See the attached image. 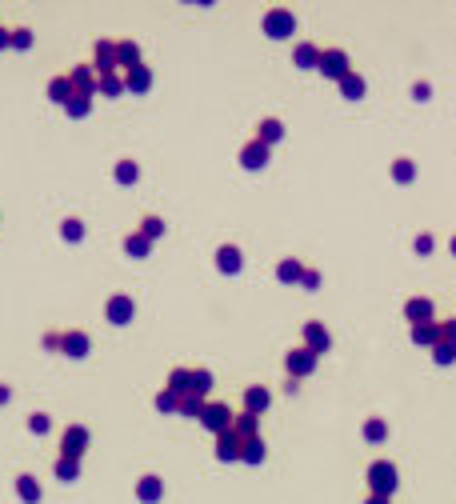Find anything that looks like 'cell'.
Segmentation results:
<instances>
[{
  "label": "cell",
  "instance_id": "ac0fdd59",
  "mask_svg": "<svg viewBox=\"0 0 456 504\" xmlns=\"http://www.w3.org/2000/svg\"><path fill=\"white\" fill-rule=\"evenodd\" d=\"M148 89H152V72L144 69V65L124 72V92H148Z\"/></svg>",
  "mask_w": 456,
  "mask_h": 504
},
{
  "label": "cell",
  "instance_id": "681fc988",
  "mask_svg": "<svg viewBox=\"0 0 456 504\" xmlns=\"http://www.w3.org/2000/svg\"><path fill=\"white\" fill-rule=\"evenodd\" d=\"M8 400H12V389H8V385H0V404H8Z\"/></svg>",
  "mask_w": 456,
  "mask_h": 504
},
{
  "label": "cell",
  "instance_id": "3957f363",
  "mask_svg": "<svg viewBox=\"0 0 456 504\" xmlns=\"http://www.w3.org/2000/svg\"><path fill=\"white\" fill-rule=\"evenodd\" d=\"M201 424H205L212 436H220L232 428V409L220 404V400H205V413H201Z\"/></svg>",
  "mask_w": 456,
  "mask_h": 504
},
{
  "label": "cell",
  "instance_id": "4dcf8cb0",
  "mask_svg": "<svg viewBox=\"0 0 456 504\" xmlns=\"http://www.w3.org/2000/svg\"><path fill=\"white\" fill-rule=\"evenodd\" d=\"M240 460H244V464H260V460H264V440H260V436L244 440V448H240Z\"/></svg>",
  "mask_w": 456,
  "mask_h": 504
},
{
  "label": "cell",
  "instance_id": "e0dca14e",
  "mask_svg": "<svg viewBox=\"0 0 456 504\" xmlns=\"http://www.w3.org/2000/svg\"><path fill=\"white\" fill-rule=\"evenodd\" d=\"M412 344H424V348H436V344H440V324H436V321L412 324Z\"/></svg>",
  "mask_w": 456,
  "mask_h": 504
},
{
  "label": "cell",
  "instance_id": "603a6c76",
  "mask_svg": "<svg viewBox=\"0 0 456 504\" xmlns=\"http://www.w3.org/2000/svg\"><path fill=\"white\" fill-rule=\"evenodd\" d=\"M300 276H304V264L293 260V256L276 264V280H280V284H300Z\"/></svg>",
  "mask_w": 456,
  "mask_h": 504
},
{
  "label": "cell",
  "instance_id": "484cf974",
  "mask_svg": "<svg viewBox=\"0 0 456 504\" xmlns=\"http://www.w3.org/2000/svg\"><path fill=\"white\" fill-rule=\"evenodd\" d=\"M140 236H144V240H148V244H152V240H160V236H164V216H157V212H148V216H144V220H140Z\"/></svg>",
  "mask_w": 456,
  "mask_h": 504
},
{
  "label": "cell",
  "instance_id": "d6a6232c",
  "mask_svg": "<svg viewBox=\"0 0 456 504\" xmlns=\"http://www.w3.org/2000/svg\"><path fill=\"white\" fill-rule=\"evenodd\" d=\"M365 440H368V444H380V440H388V424L380 420V416L365 420Z\"/></svg>",
  "mask_w": 456,
  "mask_h": 504
},
{
  "label": "cell",
  "instance_id": "ffe728a7",
  "mask_svg": "<svg viewBox=\"0 0 456 504\" xmlns=\"http://www.w3.org/2000/svg\"><path fill=\"white\" fill-rule=\"evenodd\" d=\"M168 392H176V396H192V368H172L168 372Z\"/></svg>",
  "mask_w": 456,
  "mask_h": 504
},
{
  "label": "cell",
  "instance_id": "4fadbf2b",
  "mask_svg": "<svg viewBox=\"0 0 456 504\" xmlns=\"http://www.w3.org/2000/svg\"><path fill=\"white\" fill-rule=\"evenodd\" d=\"M92 60H96V76L113 72L116 69V41H96V48H92Z\"/></svg>",
  "mask_w": 456,
  "mask_h": 504
},
{
  "label": "cell",
  "instance_id": "4316f807",
  "mask_svg": "<svg viewBox=\"0 0 456 504\" xmlns=\"http://www.w3.org/2000/svg\"><path fill=\"white\" fill-rule=\"evenodd\" d=\"M96 92H100V96H120V92H124V76H116V72L96 76Z\"/></svg>",
  "mask_w": 456,
  "mask_h": 504
},
{
  "label": "cell",
  "instance_id": "836d02e7",
  "mask_svg": "<svg viewBox=\"0 0 456 504\" xmlns=\"http://www.w3.org/2000/svg\"><path fill=\"white\" fill-rule=\"evenodd\" d=\"M341 92H344V96H348V100H361V96H365V76H356V72H348V76H344V80H341Z\"/></svg>",
  "mask_w": 456,
  "mask_h": 504
},
{
  "label": "cell",
  "instance_id": "ab89813d",
  "mask_svg": "<svg viewBox=\"0 0 456 504\" xmlns=\"http://www.w3.org/2000/svg\"><path fill=\"white\" fill-rule=\"evenodd\" d=\"M192 392H196V396L212 392V372H208V368H192Z\"/></svg>",
  "mask_w": 456,
  "mask_h": 504
},
{
  "label": "cell",
  "instance_id": "83f0119b",
  "mask_svg": "<svg viewBox=\"0 0 456 504\" xmlns=\"http://www.w3.org/2000/svg\"><path fill=\"white\" fill-rule=\"evenodd\" d=\"M293 60H297V69H317L320 65V48L317 45H297Z\"/></svg>",
  "mask_w": 456,
  "mask_h": 504
},
{
  "label": "cell",
  "instance_id": "8d00e7d4",
  "mask_svg": "<svg viewBox=\"0 0 456 504\" xmlns=\"http://www.w3.org/2000/svg\"><path fill=\"white\" fill-rule=\"evenodd\" d=\"M60 236H65L69 244H76V240H84V220H76V216H69V220L60 225Z\"/></svg>",
  "mask_w": 456,
  "mask_h": 504
},
{
  "label": "cell",
  "instance_id": "9c48e42d",
  "mask_svg": "<svg viewBox=\"0 0 456 504\" xmlns=\"http://www.w3.org/2000/svg\"><path fill=\"white\" fill-rule=\"evenodd\" d=\"M240 164L249 168V172H260V168H269V144H260V140L252 137L244 148H240Z\"/></svg>",
  "mask_w": 456,
  "mask_h": 504
},
{
  "label": "cell",
  "instance_id": "5bb4252c",
  "mask_svg": "<svg viewBox=\"0 0 456 504\" xmlns=\"http://www.w3.org/2000/svg\"><path fill=\"white\" fill-rule=\"evenodd\" d=\"M137 496L144 504L164 501V481H160V477H152V472H148V477H140V481H137Z\"/></svg>",
  "mask_w": 456,
  "mask_h": 504
},
{
  "label": "cell",
  "instance_id": "52a82bcc",
  "mask_svg": "<svg viewBox=\"0 0 456 504\" xmlns=\"http://www.w3.org/2000/svg\"><path fill=\"white\" fill-rule=\"evenodd\" d=\"M60 348H65V356H69V360H84V356H89V348H92V341H89V332L69 328V332H60Z\"/></svg>",
  "mask_w": 456,
  "mask_h": 504
},
{
  "label": "cell",
  "instance_id": "ba28073f",
  "mask_svg": "<svg viewBox=\"0 0 456 504\" xmlns=\"http://www.w3.org/2000/svg\"><path fill=\"white\" fill-rule=\"evenodd\" d=\"M104 312H109V321H113V324H133V317H137V304H133V297H128V293H113Z\"/></svg>",
  "mask_w": 456,
  "mask_h": 504
},
{
  "label": "cell",
  "instance_id": "f6af8a7d",
  "mask_svg": "<svg viewBox=\"0 0 456 504\" xmlns=\"http://www.w3.org/2000/svg\"><path fill=\"white\" fill-rule=\"evenodd\" d=\"M440 341H444V344H456V321H444V324H440Z\"/></svg>",
  "mask_w": 456,
  "mask_h": 504
},
{
  "label": "cell",
  "instance_id": "f5cc1de1",
  "mask_svg": "<svg viewBox=\"0 0 456 504\" xmlns=\"http://www.w3.org/2000/svg\"><path fill=\"white\" fill-rule=\"evenodd\" d=\"M448 249H453V256H456V232H453V240H448Z\"/></svg>",
  "mask_w": 456,
  "mask_h": 504
},
{
  "label": "cell",
  "instance_id": "9a60e30c",
  "mask_svg": "<svg viewBox=\"0 0 456 504\" xmlns=\"http://www.w3.org/2000/svg\"><path fill=\"white\" fill-rule=\"evenodd\" d=\"M404 317H409L412 324L433 321V300H429V297H409V300H404Z\"/></svg>",
  "mask_w": 456,
  "mask_h": 504
},
{
  "label": "cell",
  "instance_id": "7402d4cb",
  "mask_svg": "<svg viewBox=\"0 0 456 504\" xmlns=\"http://www.w3.org/2000/svg\"><path fill=\"white\" fill-rule=\"evenodd\" d=\"M16 496H21L24 504H41V481L36 477H16Z\"/></svg>",
  "mask_w": 456,
  "mask_h": 504
},
{
  "label": "cell",
  "instance_id": "60d3db41",
  "mask_svg": "<svg viewBox=\"0 0 456 504\" xmlns=\"http://www.w3.org/2000/svg\"><path fill=\"white\" fill-rule=\"evenodd\" d=\"M157 409H160V413H181V396H176V392H168V389H160L157 392Z\"/></svg>",
  "mask_w": 456,
  "mask_h": 504
},
{
  "label": "cell",
  "instance_id": "7bdbcfd3",
  "mask_svg": "<svg viewBox=\"0 0 456 504\" xmlns=\"http://www.w3.org/2000/svg\"><path fill=\"white\" fill-rule=\"evenodd\" d=\"M28 428H32V433H36V436H45L48 428H52V420H48V413H32V416H28Z\"/></svg>",
  "mask_w": 456,
  "mask_h": 504
},
{
  "label": "cell",
  "instance_id": "8992f818",
  "mask_svg": "<svg viewBox=\"0 0 456 504\" xmlns=\"http://www.w3.org/2000/svg\"><path fill=\"white\" fill-rule=\"evenodd\" d=\"M89 428H84V424H69V428H65V436H60V453H65V457H84V448H89Z\"/></svg>",
  "mask_w": 456,
  "mask_h": 504
},
{
  "label": "cell",
  "instance_id": "b9f144b4",
  "mask_svg": "<svg viewBox=\"0 0 456 504\" xmlns=\"http://www.w3.org/2000/svg\"><path fill=\"white\" fill-rule=\"evenodd\" d=\"M433 360H436V365H444V368L456 365V344H444V341H440L433 348Z\"/></svg>",
  "mask_w": 456,
  "mask_h": 504
},
{
  "label": "cell",
  "instance_id": "d6986e66",
  "mask_svg": "<svg viewBox=\"0 0 456 504\" xmlns=\"http://www.w3.org/2000/svg\"><path fill=\"white\" fill-rule=\"evenodd\" d=\"M280 137H284V124H280L276 116H264V120L256 124V140H260V144H269V148H273Z\"/></svg>",
  "mask_w": 456,
  "mask_h": 504
},
{
  "label": "cell",
  "instance_id": "7a4b0ae2",
  "mask_svg": "<svg viewBox=\"0 0 456 504\" xmlns=\"http://www.w3.org/2000/svg\"><path fill=\"white\" fill-rule=\"evenodd\" d=\"M293 32H297L293 8H269V12H264V36H273V41H288Z\"/></svg>",
  "mask_w": 456,
  "mask_h": 504
},
{
  "label": "cell",
  "instance_id": "f546056e",
  "mask_svg": "<svg viewBox=\"0 0 456 504\" xmlns=\"http://www.w3.org/2000/svg\"><path fill=\"white\" fill-rule=\"evenodd\" d=\"M116 184H137L140 181V164L137 161H116Z\"/></svg>",
  "mask_w": 456,
  "mask_h": 504
},
{
  "label": "cell",
  "instance_id": "e575fe53",
  "mask_svg": "<svg viewBox=\"0 0 456 504\" xmlns=\"http://www.w3.org/2000/svg\"><path fill=\"white\" fill-rule=\"evenodd\" d=\"M124 252H128V256H148V252H152V244H148L140 232H128V236H124Z\"/></svg>",
  "mask_w": 456,
  "mask_h": 504
},
{
  "label": "cell",
  "instance_id": "ee69618b",
  "mask_svg": "<svg viewBox=\"0 0 456 504\" xmlns=\"http://www.w3.org/2000/svg\"><path fill=\"white\" fill-rule=\"evenodd\" d=\"M12 48H32V32H28V28H16V32H12Z\"/></svg>",
  "mask_w": 456,
  "mask_h": 504
},
{
  "label": "cell",
  "instance_id": "d590c367",
  "mask_svg": "<svg viewBox=\"0 0 456 504\" xmlns=\"http://www.w3.org/2000/svg\"><path fill=\"white\" fill-rule=\"evenodd\" d=\"M56 477H60V481H76V477H80V460H76V457H60V460H56Z\"/></svg>",
  "mask_w": 456,
  "mask_h": 504
},
{
  "label": "cell",
  "instance_id": "8fae6325",
  "mask_svg": "<svg viewBox=\"0 0 456 504\" xmlns=\"http://www.w3.org/2000/svg\"><path fill=\"white\" fill-rule=\"evenodd\" d=\"M69 80H72V96H92L96 92V69H89V65L72 69Z\"/></svg>",
  "mask_w": 456,
  "mask_h": 504
},
{
  "label": "cell",
  "instance_id": "7dc6e473",
  "mask_svg": "<svg viewBox=\"0 0 456 504\" xmlns=\"http://www.w3.org/2000/svg\"><path fill=\"white\" fill-rule=\"evenodd\" d=\"M416 252L429 256V252H433V236H416Z\"/></svg>",
  "mask_w": 456,
  "mask_h": 504
},
{
  "label": "cell",
  "instance_id": "74e56055",
  "mask_svg": "<svg viewBox=\"0 0 456 504\" xmlns=\"http://www.w3.org/2000/svg\"><path fill=\"white\" fill-rule=\"evenodd\" d=\"M65 113H69V116H76V120H80V116H89V113H92V96H69Z\"/></svg>",
  "mask_w": 456,
  "mask_h": 504
},
{
  "label": "cell",
  "instance_id": "1f68e13d",
  "mask_svg": "<svg viewBox=\"0 0 456 504\" xmlns=\"http://www.w3.org/2000/svg\"><path fill=\"white\" fill-rule=\"evenodd\" d=\"M392 181H396V184H412V181H416V164H412L409 157H400V161L392 164Z\"/></svg>",
  "mask_w": 456,
  "mask_h": 504
},
{
  "label": "cell",
  "instance_id": "6da1fadb",
  "mask_svg": "<svg viewBox=\"0 0 456 504\" xmlns=\"http://www.w3.org/2000/svg\"><path fill=\"white\" fill-rule=\"evenodd\" d=\"M396 484H400V477H396V464L392 460H372L368 464V488H372V496H388L392 501Z\"/></svg>",
  "mask_w": 456,
  "mask_h": 504
},
{
  "label": "cell",
  "instance_id": "2e32d148",
  "mask_svg": "<svg viewBox=\"0 0 456 504\" xmlns=\"http://www.w3.org/2000/svg\"><path fill=\"white\" fill-rule=\"evenodd\" d=\"M240 448H244V440L232 433V428L216 436V457H220V460H240Z\"/></svg>",
  "mask_w": 456,
  "mask_h": 504
},
{
  "label": "cell",
  "instance_id": "30bf717a",
  "mask_svg": "<svg viewBox=\"0 0 456 504\" xmlns=\"http://www.w3.org/2000/svg\"><path fill=\"white\" fill-rule=\"evenodd\" d=\"M328 344H332V336H328V328L320 321H308L304 324V348H312V352H328Z\"/></svg>",
  "mask_w": 456,
  "mask_h": 504
},
{
  "label": "cell",
  "instance_id": "f907efd6",
  "mask_svg": "<svg viewBox=\"0 0 456 504\" xmlns=\"http://www.w3.org/2000/svg\"><path fill=\"white\" fill-rule=\"evenodd\" d=\"M0 48H12V32H4V28H0Z\"/></svg>",
  "mask_w": 456,
  "mask_h": 504
},
{
  "label": "cell",
  "instance_id": "d4e9b609",
  "mask_svg": "<svg viewBox=\"0 0 456 504\" xmlns=\"http://www.w3.org/2000/svg\"><path fill=\"white\" fill-rule=\"evenodd\" d=\"M116 65L137 69V65H140V45H137V41H120V45H116Z\"/></svg>",
  "mask_w": 456,
  "mask_h": 504
},
{
  "label": "cell",
  "instance_id": "7c38bea8",
  "mask_svg": "<svg viewBox=\"0 0 456 504\" xmlns=\"http://www.w3.org/2000/svg\"><path fill=\"white\" fill-rule=\"evenodd\" d=\"M216 268H220V273H228V276H236L240 268H244V256H240V249H236V244H220V249H216Z\"/></svg>",
  "mask_w": 456,
  "mask_h": 504
},
{
  "label": "cell",
  "instance_id": "cb8c5ba5",
  "mask_svg": "<svg viewBox=\"0 0 456 504\" xmlns=\"http://www.w3.org/2000/svg\"><path fill=\"white\" fill-rule=\"evenodd\" d=\"M48 96H52L56 104H69V96H72V80H69V72H60V76H52V80H48Z\"/></svg>",
  "mask_w": 456,
  "mask_h": 504
},
{
  "label": "cell",
  "instance_id": "277c9868",
  "mask_svg": "<svg viewBox=\"0 0 456 504\" xmlns=\"http://www.w3.org/2000/svg\"><path fill=\"white\" fill-rule=\"evenodd\" d=\"M328 80H344L348 72H352V65H348V52L344 48H328V52H320V65H317Z\"/></svg>",
  "mask_w": 456,
  "mask_h": 504
},
{
  "label": "cell",
  "instance_id": "f1b7e54d",
  "mask_svg": "<svg viewBox=\"0 0 456 504\" xmlns=\"http://www.w3.org/2000/svg\"><path fill=\"white\" fill-rule=\"evenodd\" d=\"M232 433L240 436V440H252V436H256V416H252V413L232 416Z\"/></svg>",
  "mask_w": 456,
  "mask_h": 504
},
{
  "label": "cell",
  "instance_id": "bcb514c9",
  "mask_svg": "<svg viewBox=\"0 0 456 504\" xmlns=\"http://www.w3.org/2000/svg\"><path fill=\"white\" fill-rule=\"evenodd\" d=\"M300 284H304V288H320V273H312V268H304V276H300Z\"/></svg>",
  "mask_w": 456,
  "mask_h": 504
},
{
  "label": "cell",
  "instance_id": "816d5d0a",
  "mask_svg": "<svg viewBox=\"0 0 456 504\" xmlns=\"http://www.w3.org/2000/svg\"><path fill=\"white\" fill-rule=\"evenodd\" d=\"M365 504H388V496H368Z\"/></svg>",
  "mask_w": 456,
  "mask_h": 504
},
{
  "label": "cell",
  "instance_id": "f35d334b",
  "mask_svg": "<svg viewBox=\"0 0 456 504\" xmlns=\"http://www.w3.org/2000/svg\"><path fill=\"white\" fill-rule=\"evenodd\" d=\"M201 413H205V396H181V416H196L201 420Z\"/></svg>",
  "mask_w": 456,
  "mask_h": 504
},
{
  "label": "cell",
  "instance_id": "c3c4849f",
  "mask_svg": "<svg viewBox=\"0 0 456 504\" xmlns=\"http://www.w3.org/2000/svg\"><path fill=\"white\" fill-rule=\"evenodd\" d=\"M412 96H416V100H429L433 89H429V84H412Z\"/></svg>",
  "mask_w": 456,
  "mask_h": 504
},
{
  "label": "cell",
  "instance_id": "5b68a950",
  "mask_svg": "<svg viewBox=\"0 0 456 504\" xmlns=\"http://www.w3.org/2000/svg\"><path fill=\"white\" fill-rule=\"evenodd\" d=\"M284 368H288V376L297 380V376H308V372H317V352L312 348H293L288 356H284Z\"/></svg>",
  "mask_w": 456,
  "mask_h": 504
},
{
  "label": "cell",
  "instance_id": "44dd1931",
  "mask_svg": "<svg viewBox=\"0 0 456 504\" xmlns=\"http://www.w3.org/2000/svg\"><path fill=\"white\" fill-rule=\"evenodd\" d=\"M269 389H260V385H252V389H244V413H252V416H260L264 409H269Z\"/></svg>",
  "mask_w": 456,
  "mask_h": 504
}]
</instances>
